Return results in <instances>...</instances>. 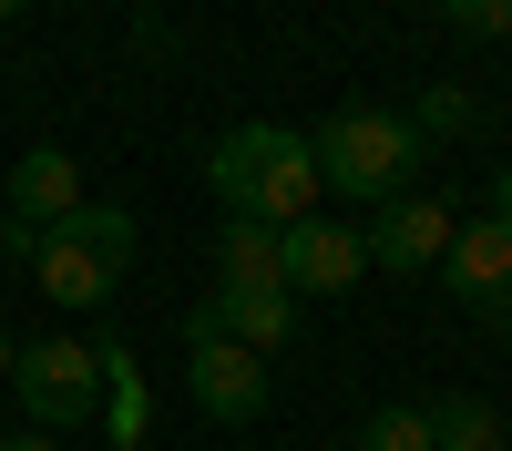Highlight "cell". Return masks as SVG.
<instances>
[{
  "mask_svg": "<svg viewBox=\"0 0 512 451\" xmlns=\"http://www.w3.org/2000/svg\"><path fill=\"white\" fill-rule=\"evenodd\" d=\"M205 185H216L226 216L246 226H297V216H318V154L308 134H287V123H236V134L205 154Z\"/></svg>",
  "mask_w": 512,
  "mask_h": 451,
  "instance_id": "1",
  "label": "cell"
},
{
  "mask_svg": "<svg viewBox=\"0 0 512 451\" xmlns=\"http://www.w3.org/2000/svg\"><path fill=\"white\" fill-rule=\"evenodd\" d=\"M308 154H318V185H328V195H349V205H390V195H410V164L431 154V144L410 134V113L349 103V113H328L318 134H308Z\"/></svg>",
  "mask_w": 512,
  "mask_h": 451,
  "instance_id": "2",
  "label": "cell"
},
{
  "mask_svg": "<svg viewBox=\"0 0 512 451\" xmlns=\"http://www.w3.org/2000/svg\"><path fill=\"white\" fill-rule=\"evenodd\" d=\"M11 390L41 431H72V421H93V400H103V349H82V339H31L21 369H11Z\"/></svg>",
  "mask_w": 512,
  "mask_h": 451,
  "instance_id": "3",
  "label": "cell"
},
{
  "mask_svg": "<svg viewBox=\"0 0 512 451\" xmlns=\"http://www.w3.org/2000/svg\"><path fill=\"white\" fill-rule=\"evenodd\" d=\"M451 236H461V216H451L441 195H390V205H369L359 257H369V267H390V277H420V267H441V257H451Z\"/></svg>",
  "mask_w": 512,
  "mask_h": 451,
  "instance_id": "4",
  "label": "cell"
},
{
  "mask_svg": "<svg viewBox=\"0 0 512 451\" xmlns=\"http://www.w3.org/2000/svg\"><path fill=\"white\" fill-rule=\"evenodd\" d=\"M185 380H195V410L226 421V431L267 410V359L236 349V339H216V328H185Z\"/></svg>",
  "mask_w": 512,
  "mask_h": 451,
  "instance_id": "5",
  "label": "cell"
},
{
  "mask_svg": "<svg viewBox=\"0 0 512 451\" xmlns=\"http://www.w3.org/2000/svg\"><path fill=\"white\" fill-rule=\"evenodd\" d=\"M359 226H338V216H297L277 226V287L287 298H338V287H359Z\"/></svg>",
  "mask_w": 512,
  "mask_h": 451,
  "instance_id": "6",
  "label": "cell"
},
{
  "mask_svg": "<svg viewBox=\"0 0 512 451\" xmlns=\"http://www.w3.org/2000/svg\"><path fill=\"white\" fill-rule=\"evenodd\" d=\"M441 277H451V298L472 318H502V339H512V226L502 216H461Z\"/></svg>",
  "mask_w": 512,
  "mask_h": 451,
  "instance_id": "7",
  "label": "cell"
},
{
  "mask_svg": "<svg viewBox=\"0 0 512 451\" xmlns=\"http://www.w3.org/2000/svg\"><path fill=\"white\" fill-rule=\"evenodd\" d=\"M0 216H21V226H72L82 216V164L62 154V144H31L21 164H11V185H0Z\"/></svg>",
  "mask_w": 512,
  "mask_h": 451,
  "instance_id": "8",
  "label": "cell"
},
{
  "mask_svg": "<svg viewBox=\"0 0 512 451\" xmlns=\"http://www.w3.org/2000/svg\"><path fill=\"white\" fill-rule=\"evenodd\" d=\"M185 328H216V339H236V349L267 359V349L297 339V298H287V287H216V298H205Z\"/></svg>",
  "mask_w": 512,
  "mask_h": 451,
  "instance_id": "9",
  "label": "cell"
},
{
  "mask_svg": "<svg viewBox=\"0 0 512 451\" xmlns=\"http://www.w3.org/2000/svg\"><path fill=\"white\" fill-rule=\"evenodd\" d=\"M31 277H41V298H52V308H103L123 267H113L82 226H52V236H41V257H31Z\"/></svg>",
  "mask_w": 512,
  "mask_h": 451,
  "instance_id": "10",
  "label": "cell"
},
{
  "mask_svg": "<svg viewBox=\"0 0 512 451\" xmlns=\"http://www.w3.org/2000/svg\"><path fill=\"white\" fill-rule=\"evenodd\" d=\"M431 410V451H502V410L472 400V390H441V400H420Z\"/></svg>",
  "mask_w": 512,
  "mask_h": 451,
  "instance_id": "11",
  "label": "cell"
},
{
  "mask_svg": "<svg viewBox=\"0 0 512 451\" xmlns=\"http://www.w3.org/2000/svg\"><path fill=\"white\" fill-rule=\"evenodd\" d=\"M226 287H277V226H246V216H226Z\"/></svg>",
  "mask_w": 512,
  "mask_h": 451,
  "instance_id": "12",
  "label": "cell"
},
{
  "mask_svg": "<svg viewBox=\"0 0 512 451\" xmlns=\"http://www.w3.org/2000/svg\"><path fill=\"white\" fill-rule=\"evenodd\" d=\"M472 123H482V103L461 93V82H431V93L410 103V134H420V144H441V134H472Z\"/></svg>",
  "mask_w": 512,
  "mask_h": 451,
  "instance_id": "13",
  "label": "cell"
},
{
  "mask_svg": "<svg viewBox=\"0 0 512 451\" xmlns=\"http://www.w3.org/2000/svg\"><path fill=\"white\" fill-rule=\"evenodd\" d=\"M103 390H113V441H144V380L123 349H103Z\"/></svg>",
  "mask_w": 512,
  "mask_h": 451,
  "instance_id": "14",
  "label": "cell"
},
{
  "mask_svg": "<svg viewBox=\"0 0 512 451\" xmlns=\"http://www.w3.org/2000/svg\"><path fill=\"white\" fill-rule=\"evenodd\" d=\"M72 226H82V236H93V246H103V257H113V267H134V205H82V216H72Z\"/></svg>",
  "mask_w": 512,
  "mask_h": 451,
  "instance_id": "15",
  "label": "cell"
},
{
  "mask_svg": "<svg viewBox=\"0 0 512 451\" xmlns=\"http://www.w3.org/2000/svg\"><path fill=\"white\" fill-rule=\"evenodd\" d=\"M451 31H472V41H512V0H451Z\"/></svg>",
  "mask_w": 512,
  "mask_h": 451,
  "instance_id": "16",
  "label": "cell"
},
{
  "mask_svg": "<svg viewBox=\"0 0 512 451\" xmlns=\"http://www.w3.org/2000/svg\"><path fill=\"white\" fill-rule=\"evenodd\" d=\"M492 216H502V226H512V154H502V164H492Z\"/></svg>",
  "mask_w": 512,
  "mask_h": 451,
  "instance_id": "17",
  "label": "cell"
},
{
  "mask_svg": "<svg viewBox=\"0 0 512 451\" xmlns=\"http://www.w3.org/2000/svg\"><path fill=\"white\" fill-rule=\"evenodd\" d=\"M11 369H21V339H11V328H0V390H11Z\"/></svg>",
  "mask_w": 512,
  "mask_h": 451,
  "instance_id": "18",
  "label": "cell"
},
{
  "mask_svg": "<svg viewBox=\"0 0 512 451\" xmlns=\"http://www.w3.org/2000/svg\"><path fill=\"white\" fill-rule=\"evenodd\" d=\"M0 451H52V431H21V441H0Z\"/></svg>",
  "mask_w": 512,
  "mask_h": 451,
  "instance_id": "19",
  "label": "cell"
}]
</instances>
